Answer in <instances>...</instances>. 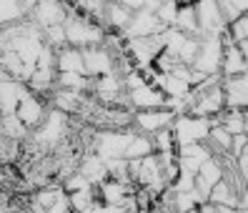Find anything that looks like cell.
<instances>
[{"instance_id": "obj_1", "label": "cell", "mask_w": 248, "mask_h": 213, "mask_svg": "<svg viewBox=\"0 0 248 213\" xmlns=\"http://www.w3.org/2000/svg\"><path fill=\"white\" fill-rule=\"evenodd\" d=\"M65 10H68V18H65L63 28H65V43L68 46L78 48V50L91 48V46H103V40H106V28L103 25H98L95 20L80 15V13L68 3H65Z\"/></svg>"}, {"instance_id": "obj_2", "label": "cell", "mask_w": 248, "mask_h": 213, "mask_svg": "<svg viewBox=\"0 0 248 213\" xmlns=\"http://www.w3.org/2000/svg\"><path fill=\"white\" fill-rule=\"evenodd\" d=\"M123 80H125V95H128L130 113L168 106V98L160 93L155 85H151L148 80H145V76L140 73V70H130L128 76H123Z\"/></svg>"}, {"instance_id": "obj_3", "label": "cell", "mask_w": 248, "mask_h": 213, "mask_svg": "<svg viewBox=\"0 0 248 213\" xmlns=\"http://www.w3.org/2000/svg\"><path fill=\"white\" fill-rule=\"evenodd\" d=\"M133 128H93L91 133V143L85 148V153H95L103 161H113V158H123L125 148L133 140Z\"/></svg>"}, {"instance_id": "obj_4", "label": "cell", "mask_w": 248, "mask_h": 213, "mask_svg": "<svg viewBox=\"0 0 248 213\" xmlns=\"http://www.w3.org/2000/svg\"><path fill=\"white\" fill-rule=\"evenodd\" d=\"M221 61H223V35H203L198 40V53L191 68L206 78H221Z\"/></svg>"}, {"instance_id": "obj_5", "label": "cell", "mask_w": 248, "mask_h": 213, "mask_svg": "<svg viewBox=\"0 0 248 213\" xmlns=\"http://www.w3.org/2000/svg\"><path fill=\"white\" fill-rule=\"evenodd\" d=\"M213 118H198V116H176L170 123V133L176 140V148L191 146V143H206L211 133Z\"/></svg>"}, {"instance_id": "obj_6", "label": "cell", "mask_w": 248, "mask_h": 213, "mask_svg": "<svg viewBox=\"0 0 248 213\" xmlns=\"http://www.w3.org/2000/svg\"><path fill=\"white\" fill-rule=\"evenodd\" d=\"M173 118H176V113L168 110V108H153V110H136L133 118H130V128H133V133L138 136H153L158 131H163V128H170Z\"/></svg>"}, {"instance_id": "obj_7", "label": "cell", "mask_w": 248, "mask_h": 213, "mask_svg": "<svg viewBox=\"0 0 248 213\" xmlns=\"http://www.w3.org/2000/svg\"><path fill=\"white\" fill-rule=\"evenodd\" d=\"M196 18H198V35H223L226 33V20L221 15L218 0H196Z\"/></svg>"}, {"instance_id": "obj_8", "label": "cell", "mask_w": 248, "mask_h": 213, "mask_svg": "<svg viewBox=\"0 0 248 213\" xmlns=\"http://www.w3.org/2000/svg\"><path fill=\"white\" fill-rule=\"evenodd\" d=\"M166 35V53L170 55L173 61H178L183 65H191L196 53H198V40L201 38H193V35H186L181 30H176V28H168V30L163 33Z\"/></svg>"}, {"instance_id": "obj_9", "label": "cell", "mask_w": 248, "mask_h": 213, "mask_svg": "<svg viewBox=\"0 0 248 213\" xmlns=\"http://www.w3.org/2000/svg\"><path fill=\"white\" fill-rule=\"evenodd\" d=\"M163 30H168V28L160 25V20L155 18V13L151 10H138L130 15L128 25L123 28L121 38L123 40H133V38H151V35H160Z\"/></svg>"}, {"instance_id": "obj_10", "label": "cell", "mask_w": 248, "mask_h": 213, "mask_svg": "<svg viewBox=\"0 0 248 213\" xmlns=\"http://www.w3.org/2000/svg\"><path fill=\"white\" fill-rule=\"evenodd\" d=\"M83 65H85V76L88 78H100V76L115 73V58L106 46L83 48Z\"/></svg>"}, {"instance_id": "obj_11", "label": "cell", "mask_w": 248, "mask_h": 213, "mask_svg": "<svg viewBox=\"0 0 248 213\" xmlns=\"http://www.w3.org/2000/svg\"><path fill=\"white\" fill-rule=\"evenodd\" d=\"M48 110H50V106H48L46 98H40V95H35V93L31 91V93H28L23 101H20V106H18V110H16V118L28 128V131H33V128H38L43 121H46Z\"/></svg>"}, {"instance_id": "obj_12", "label": "cell", "mask_w": 248, "mask_h": 213, "mask_svg": "<svg viewBox=\"0 0 248 213\" xmlns=\"http://www.w3.org/2000/svg\"><path fill=\"white\" fill-rule=\"evenodd\" d=\"M31 93L25 80L18 78H5L0 80V116H16L20 101Z\"/></svg>"}, {"instance_id": "obj_13", "label": "cell", "mask_w": 248, "mask_h": 213, "mask_svg": "<svg viewBox=\"0 0 248 213\" xmlns=\"http://www.w3.org/2000/svg\"><path fill=\"white\" fill-rule=\"evenodd\" d=\"M218 181H223V163H221V158L213 155V158H208L196 173V193L201 196L203 203H208L211 188L216 186Z\"/></svg>"}, {"instance_id": "obj_14", "label": "cell", "mask_w": 248, "mask_h": 213, "mask_svg": "<svg viewBox=\"0 0 248 213\" xmlns=\"http://www.w3.org/2000/svg\"><path fill=\"white\" fill-rule=\"evenodd\" d=\"M221 83H223L226 108L246 110L248 108V70L236 78H221Z\"/></svg>"}, {"instance_id": "obj_15", "label": "cell", "mask_w": 248, "mask_h": 213, "mask_svg": "<svg viewBox=\"0 0 248 213\" xmlns=\"http://www.w3.org/2000/svg\"><path fill=\"white\" fill-rule=\"evenodd\" d=\"M248 70V63L241 53V46L233 43L226 33H223V61H221V78H236Z\"/></svg>"}, {"instance_id": "obj_16", "label": "cell", "mask_w": 248, "mask_h": 213, "mask_svg": "<svg viewBox=\"0 0 248 213\" xmlns=\"http://www.w3.org/2000/svg\"><path fill=\"white\" fill-rule=\"evenodd\" d=\"M136 193V186L133 183H123V181H103L98 186V201L103 206H123L130 196Z\"/></svg>"}, {"instance_id": "obj_17", "label": "cell", "mask_w": 248, "mask_h": 213, "mask_svg": "<svg viewBox=\"0 0 248 213\" xmlns=\"http://www.w3.org/2000/svg\"><path fill=\"white\" fill-rule=\"evenodd\" d=\"M55 70L58 73H78L85 76V65H83V50L63 46L55 50Z\"/></svg>"}, {"instance_id": "obj_18", "label": "cell", "mask_w": 248, "mask_h": 213, "mask_svg": "<svg viewBox=\"0 0 248 213\" xmlns=\"http://www.w3.org/2000/svg\"><path fill=\"white\" fill-rule=\"evenodd\" d=\"M78 173H83L88 178L91 186H100L103 181H108V168H106V161L98 158L95 153H83V158L78 163Z\"/></svg>"}, {"instance_id": "obj_19", "label": "cell", "mask_w": 248, "mask_h": 213, "mask_svg": "<svg viewBox=\"0 0 248 213\" xmlns=\"http://www.w3.org/2000/svg\"><path fill=\"white\" fill-rule=\"evenodd\" d=\"M208 203H213V206H228V208H238V191L233 188L231 183L223 178V181H218L216 186L211 188Z\"/></svg>"}, {"instance_id": "obj_20", "label": "cell", "mask_w": 248, "mask_h": 213, "mask_svg": "<svg viewBox=\"0 0 248 213\" xmlns=\"http://www.w3.org/2000/svg\"><path fill=\"white\" fill-rule=\"evenodd\" d=\"M176 30L186 33V35H193V38H201L198 35V18H196V8L193 3H181L178 5V15H176Z\"/></svg>"}, {"instance_id": "obj_21", "label": "cell", "mask_w": 248, "mask_h": 213, "mask_svg": "<svg viewBox=\"0 0 248 213\" xmlns=\"http://www.w3.org/2000/svg\"><path fill=\"white\" fill-rule=\"evenodd\" d=\"M55 88L76 91V93H88V95H91L93 78H88V76H78V73H58V76H55Z\"/></svg>"}, {"instance_id": "obj_22", "label": "cell", "mask_w": 248, "mask_h": 213, "mask_svg": "<svg viewBox=\"0 0 248 213\" xmlns=\"http://www.w3.org/2000/svg\"><path fill=\"white\" fill-rule=\"evenodd\" d=\"M98 201V188L95 186H88V188H80L76 193H68V203H70V211L76 213H83L91 203Z\"/></svg>"}, {"instance_id": "obj_23", "label": "cell", "mask_w": 248, "mask_h": 213, "mask_svg": "<svg viewBox=\"0 0 248 213\" xmlns=\"http://www.w3.org/2000/svg\"><path fill=\"white\" fill-rule=\"evenodd\" d=\"M151 153H153L151 138L136 133L133 140H130V146L125 148V155H123V158H125V161H136V158H145V155H151Z\"/></svg>"}, {"instance_id": "obj_24", "label": "cell", "mask_w": 248, "mask_h": 213, "mask_svg": "<svg viewBox=\"0 0 248 213\" xmlns=\"http://www.w3.org/2000/svg\"><path fill=\"white\" fill-rule=\"evenodd\" d=\"M218 125H223L231 136H241L243 133V113L241 110H233V108H226L221 116L216 118Z\"/></svg>"}, {"instance_id": "obj_25", "label": "cell", "mask_w": 248, "mask_h": 213, "mask_svg": "<svg viewBox=\"0 0 248 213\" xmlns=\"http://www.w3.org/2000/svg\"><path fill=\"white\" fill-rule=\"evenodd\" d=\"M178 5L176 0H160L158 8H155V18L160 20L163 28H173L176 25V15H178Z\"/></svg>"}, {"instance_id": "obj_26", "label": "cell", "mask_w": 248, "mask_h": 213, "mask_svg": "<svg viewBox=\"0 0 248 213\" xmlns=\"http://www.w3.org/2000/svg\"><path fill=\"white\" fill-rule=\"evenodd\" d=\"M28 128L16 118V116H3V136L10 138V140H18V143H23V140L28 138Z\"/></svg>"}, {"instance_id": "obj_27", "label": "cell", "mask_w": 248, "mask_h": 213, "mask_svg": "<svg viewBox=\"0 0 248 213\" xmlns=\"http://www.w3.org/2000/svg\"><path fill=\"white\" fill-rule=\"evenodd\" d=\"M151 143H153V153H176V140H173L170 128H163L151 136Z\"/></svg>"}, {"instance_id": "obj_28", "label": "cell", "mask_w": 248, "mask_h": 213, "mask_svg": "<svg viewBox=\"0 0 248 213\" xmlns=\"http://www.w3.org/2000/svg\"><path fill=\"white\" fill-rule=\"evenodd\" d=\"M226 35L233 40V43H246L248 40V15H241V18H236L233 23H228V28H226Z\"/></svg>"}, {"instance_id": "obj_29", "label": "cell", "mask_w": 248, "mask_h": 213, "mask_svg": "<svg viewBox=\"0 0 248 213\" xmlns=\"http://www.w3.org/2000/svg\"><path fill=\"white\" fill-rule=\"evenodd\" d=\"M43 40H46V46H50L53 50L68 46V43H65V28H63V25H50V28H46V30H43Z\"/></svg>"}, {"instance_id": "obj_30", "label": "cell", "mask_w": 248, "mask_h": 213, "mask_svg": "<svg viewBox=\"0 0 248 213\" xmlns=\"http://www.w3.org/2000/svg\"><path fill=\"white\" fill-rule=\"evenodd\" d=\"M106 168H108V178H113V181H123V183H133V181L128 178V161H125V158L106 161Z\"/></svg>"}, {"instance_id": "obj_31", "label": "cell", "mask_w": 248, "mask_h": 213, "mask_svg": "<svg viewBox=\"0 0 248 213\" xmlns=\"http://www.w3.org/2000/svg\"><path fill=\"white\" fill-rule=\"evenodd\" d=\"M168 188L173 193H191V191H196V176L193 173H186V170H178L176 181H173Z\"/></svg>"}, {"instance_id": "obj_32", "label": "cell", "mask_w": 248, "mask_h": 213, "mask_svg": "<svg viewBox=\"0 0 248 213\" xmlns=\"http://www.w3.org/2000/svg\"><path fill=\"white\" fill-rule=\"evenodd\" d=\"M61 186H63L65 193H76V191H80V188H88L91 183H88V178H85L83 173H78V170H76V173H70V176L61 183Z\"/></svg>"}, {"instance_id": "obj_33", "label": "cell", "mask_w": 248, "mask_h": 213, "mask_svg": "<svg viewBox=\"0 0 248 213\" xmlns=\"http://www.w3.org/2000/svg\"><path fill=\"white\" fill-rule=\"evenodd\" d=\"M118 3H121L123 8H128L130 13H138V10H151V13H155V8H158L160 0H118Z\"/></svg>"}, {"instance_id": "obj_34", "label": "cell", "mask_w": 248, "mask_h": 213, "mask_svg": "<svg viewBox=\"0 0 248 213\" xmlns=\"http://www.w3.org/2000/svg\"><path fill=\"white\" fill-rule=\"evenodd\" d=\"M248 151V138L241 133V136H233V140H231V158H238V155H243Z\"/></svg>"}, {"instance_id": "obj_35", "label": "cell", "mask_w": 248, "mask_h": 213, "mask_svg": "<svg viewBox=\"0 0 248 213\" xmlns=\"http://www.w3.org/2000/svg\"><path fill=\"white\" fill-rule=\"evenodd\" d=\"M103 211H106V206L100 203V201H95V203H91L88 208H85L83 213H103Z\"/></svg>"}, {"instance_id": "obj_36", "label": "cell", "mask_w": 248, "mask_h": 213, "mask_svg": "<svg viewBox=\"0 0 248 213\" xmlns=\"http://www.w3.org/2000/svg\"><path fill=\"white\" fill-rule=\"evenodd\" d=\"M241 113H243V136L248 138V108H246V110H241Z\"/></svg>"}, {"instance_id": "obj_37", "label": "cell", "mask_w": 248, "mask_h": 213, "mask_svg": "<svg viewBox=\"0 0 248 213\" xmlns=\"http://www.w3.org/2000/svg\"><path fill=\"white\" fill-rule=\"evenodd\" d=\"M198 213H216V208L211 203H203V206H198Z\"/></svg>"}, {"instance_id": "obj_38", "label": "cell", "mask_w": 248, "mask_h": 213, "mask_svg": "<svg viewBox=\"0 0 248 213\" xmlns=\"http://www.w3.org/2000/svg\"><path fill=\"white\" fill-rule=\"evenodd\" d=\"M241 53H243V58H246V63H248V40L241 43Z\"/></svg>"}, {"instance_id": "obj_39", "label": "cell", "mask_w": 248, "mask_h": 213, "mask_svg": "<svg viewBox=\"0 0 248 213\" xmlns=\"http://www.w3.org/2000/svg\"><path fill=\"white\" fill-rule=\"evenodd\" d=\"M188 3H196V0H188Z\"/></svg>"}, {"instance_id": "obj_40", "label": "cell", "mask_w": 248, "mask_h": 213, "mask_svg": "<svg viewBox=\"0 0 248 213\" xmlns=\"http://www.w3.org/2000/svg\"><path fill=\"white\" fill-rule=\"evenodd\" d=\"M68 213H76V211H68Z\"/></svg>"}]
</instances>
